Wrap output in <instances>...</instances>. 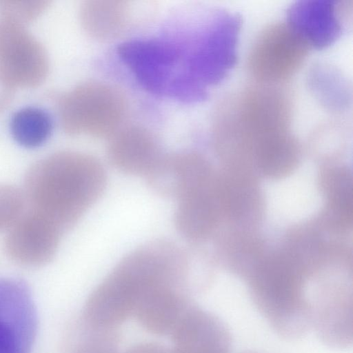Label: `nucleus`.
<instances>
[{
	"mask_svg": "<svg viewBox=\"0 0 353 353\" xmlns=\"http://www.w3.org/2000/svg\"><path fill=\"white\" fill-rule=\"evenodd\" d=\"M212 130L221 153L252 158L266 171H285L298 157L291 100L274 85L249 87L230 97L217 110Z\"/></svg>",
	"mask_w": 353,
	"mask_h": 353,
	"instance_id": "obj_1",
	"label": "nucleus"
},
{
	"mask_svg": "<svg viewBox=\"0 0 353 353\" xmlns=\"http://www.w3.org/2000/svg\"><path fill=\"white\" fill-rule=\"evenodd\" d=\"M105 183V172L97 159L63 151L39 160L29 169L23 195L29 209L64 232L97 201Z\"/></svg>",
	"mask_w": 353,
	"mask_h": 353,
	"instance_id": "obj_2",
	"label": "nucleus"
},
{
	"mask_svg": "<svg viewBox=\"0 0 353 353\" xmlns=\"http://www.w3.org/2000/svg\"><path fill=\"white\" fill-rule=\"evenodd\" d=\"M241 26L239 15L225 9L210 10L183 49L180 90L182 100L204 99L234 66Z\"/></svg>",
	"mask_w": 353,
	"mask_h": 353,
	"instance_id": "obj_3",
	"label": "nucleus"
},
{
	"mask_svg": "<svg viewBox=\"0 0 353 353\" xmlns=\"http://www.w3.org/2000/svg\"><path fill=\"white\" fill-rule=\"evenodd\" d=\"M126 108L122 92L100 81L81 83L58 101L61 126L70 135L112 136L119 130Z\"/></svg>",
	"mask_w": 353,
	"mask_h": 353,
	"instance_id": "obj_4",
	"label": "nucleus"
},
{
	"mask_svg": "<svg viewBox=\"0 0 353 353\" xmlns=\"http://www.w3.org/2000/svg\"><path fill=\"white\" fill-rule=\"evenodd\" d=\"M310 49L287 22L270 24L258 34L250 48L249 72L261 84L276 85L297 72Z\"/></svg>",
	"mask_w": 353,
	"mask_h": 353,
	"instance_id": "obj_5",
	"label": "nucleus"
},
{
	"mask_svg": "<svg viewBox=\"0 0 353 353\" xmlns=\"http://www.w3.org/2000/svg\"><path fill=\"white\" fill-rule=\"evenodd\" d=\"M43 45L20 23L0 18V81L13 88L41 85L49 72Z\"/></svg>",
	"mask_w": 353,
	"mask_h": 353,
	"instance_id": "obj_6",
	"label": "nucleus"
},
{
	"mask_svg": "<svg viewBox=\"0 0 353 353\" xmlns=\"http://www.w3.org/2000/svg\"><path fill=\"white\" fill-rule=\"evenodd\" d=\"M150 283L151 278L142 266L123 258L89 299V319L99 326L119 323L134 312L139 296Z\"/></svg>",
	"mask_w": 353,
	"mask_h": 353,
	"instance_id": "obj_7",
	"label": "nucleus"
},
{
	"mask_svg": "<svg viewBox=\"0 0 353 353\" xmlns=\"http://www.w3.org/2000/svg\"><path fill=\"white\" fill-rule=\"evenodd\" d=\"M37 331V310L27 285L0 279V353H30Z\"/></svg>",
	"mask_w": 353,
	"mask_h": 353,
	"instance_id": "obj_8",
	"label": "nucleus"
},
{
	"mask_svg": "<svg viewBox=\"0 0 353 353\" xmlns=\"http://www.w3.org/2000/svg\"><path fill=\"white\" fill-rule=\"evenodd\" d=\"M119 53L143 87L156 94H169L180 58L176 43L157 39L134 40L121 45Z\"/></svg>",
	"mask_w": 353,
	"mask_h": 353,
	"instance_id": "obj_9",
	"label": "nucleus"
},
{
	"mask_svg": "<svg viewBox=\"0 0 353 353\" xmlns=\"http://www.w3.org/2000/svg\"><path fill=\"white\" fill-rule=\"evenodd\" d=\"M63 231L37 212L24 211L9 227L5 248L14 261L39 266L54 256Z\"/></svg>",
	"mask_w": 353,
	"mask_h": 353,
	"instance_id": "obj_10",
	"label": "nucleus"
},
{
	"mask_svg": "<svg viewBox=\"0 0 353 353\" xmlns=\"http://www.w3.org/2000/svg\"><path fill=\"white\" fill-rule=\"evenodd\" d=\"M347 6L346 1L299 0L288 8L286 22L310 48H323L341 34Z\"/></svg>",
	"mask_w": 353,
	"mask_h": 353,
	"instance_id": "obj_11",
	"label": "nucleus"
},
{
	"mask_svg": "<svg viewBox=\"0 0 353 353\" xmlns=\"http://www.w3.org/2000/svg\"><path fill=\"white\" fill-rule=\"evenodd\" d=\"M108 155L119 170L145 176L164 156L154 135L137 125L118 130L112 135Z\"/></svg>",
	"mask_w": 353,
	"mask_h": 353,
	"instance_id": "obj_12",
	"label": "nucleus"
},
{
	"mask_svg": "<svg viewBox=\"0 0 353 353\" xmlns=\"http://www.w3.org/2000/svg\"><path fill=\"white\" fill-rule=\"evenodd\" d=\"M172 353H230L231 337L225 325L214 315L197 312L186 316L173 332Z\"/></svg>",
	"mask_w": 353,
	"mask_h": 353,
	"instance_id": "obj_13",
	"label": "nucleus"
},
{
	"mask_svg": "<svg viewBox=\"0 0 353 353\" xmlns=\"http://www.w3.org/2000/svg\"><path fill=\"white\" fill-rule=\"evenodd\" d=\"M177 283L156 282L148 287L139 298L134 313L148 330L160 334L174 331L181 319L179 300L172 290V286Z\"/></svg>",
	"mask_w": 353,
	"mask_h": 353,
	"instance_id": "obj_14",
	"label": "nucleus"
},
{
	"mask_svg": "<svg viewBox=\"0 0 353 353\" xmlns=\"http://www.w3.org/2000/svg\"><path fill=\"white\" fill-rule=\"evenodd\" d=\"M80 21L92 38L104 41L119 36L126 27L129 6L118 0H88L80 8Z\"/></svg>",
	"mask_w": 353,
	"mask_h": 353,
	"instance_id": "obj_15",
	"label": "nucleus"
},
{
	"mask_svg": "<svg viewBox=\"0 0 353 353\" xmlns=\"http://www.w3.org/2000/svg\"><path fill=\"white\" fill-rule=\"evenodd\" d=\"M309 87L314 97L325 108L342 112L349 105V87L341 74L334 68L319 64L308 76Z\"/></svg>",
	"mask_w": 353,
	"mask_h": 353,
	"instance_id": "obj_16",
	"label": "nucleus"
},
{
	"mask_svg": "<svg viewBox=\"0 0 353 353\" xmlns=\"http://www.w3.org/2000/svg\"><path fill=\"white\" fill-rule=\"evenodd\" d=\"M52 120L44 110L36 107H26L12 115L10 132L19 145L34 148L43 144L52 131Z\"/></svg>",
	"mask_w": 353,
	"mask_h": 353,
	"instance_id": "obj_17",
	"label": "nucleus"
},
{
	"mask_svg": "<svg viewBox=\"0 0 353 353\" xmlns=\"http://www.w3.org/2000/svg\"><path fill=\"white\" fill-rule=\"evenodd\" d=\"M50 3L49 1H0V18L24 26L38 18Z\"/></svg>",
	"mask_w": 353,
	"mask_h": 353,
	"instance_id": "obj_18",
	"label": "nucleus"
},
{
	"mask_svg": "<svg viewBox=\"0 0 353 353\" xmlns=\"http://www.w3.org/2000/svg\"><path fill=\"white\" fill-rule=\"evenodd\" d=\"M24 195L10 185H0V230L9 228L23 212Z\"/></svg>",
	"mask_w": 353,
	"mask_h": 353,
	"instance_id": "obj_19",
	"label": "nucleus"
},
{
	"mask_svg": "<svg viewBox=\"0 0 353 353\" xmlns=\"http://www.w3.org/2000/svg\"><path fill=\"white\" fill-rule=\"evenodd\" d=\"M129 353H166L161 347L155 345H143L134 348Z\"/></svg>",
	"mask_w": 353,
	"mask_h": 353,
	"instance_id": "obj_20",
	"label": "nucleus"
}]
</instances>
